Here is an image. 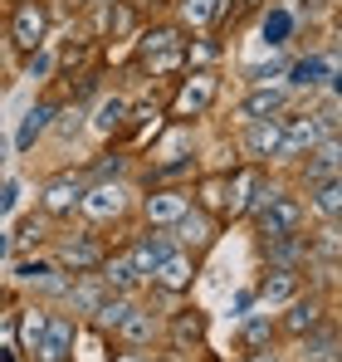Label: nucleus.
Segmentation results:
<instances>
[{
    "label": "nucleus",
    "mask_w": 342,
    "mask_h": 362,
    "mask_svg": "<svg viewBox=\"0 0 342 362\" xmlns=\"http://www.w3.org/2000/svg\"><path fill=\"white\" fill-rule=\"evenodd\" d=\"M186 206H191V191H181V186H152V196H142L147 226H162V230H171L186 216Z\"/></svg>",
    "instance_id": "4468645a"
},
{
    "label": "nucleus",
    "mask_w": 342,
    "mask_h": 362,
    "mask_svg": "<svg viewBox=\"0 0 342 362\" xmlns=\"http://www.w3.org/2000/svg\"><path fill=\"white\" fill-rule=\"evenodd\" d=\"M220 54V45H186V64H211Z\"/></svg>",
    "instance_id": "79ce46f5"
},
{
    "label": "nucleus",
    "mask_w": 342,
    "mask_h": 362,
    "mask_svg": "<svg viewBox=\"0 0 342 362\" xmlns=\"http://www.w3.org/2000/svg\"><path fill=\"white\" fill-rule=\"evenodd\" d=\"M5 152H10V137H5V132H0V162H5Z\"/></svg>",
    "instance_id": "09e8293b"
},
{
    "label": "nucleus",
    "mask_w": 342,
    "mask_h": 362,
    "mask_svg": "<svg viewBox=\"0 0 342 362\" xmlns=\"http://www.w3.org/2000/svg\"><path fill=\"white\" fill-rule=\"evenodd\" d=\"M279 137H284V127H279V118L244 122V132H240V152H244V162H249V167L279 162Z\"/></svg>",
    "instance_id": "f8f14e48"
},
{
    "label": "nucleus",
    "mask_w": 342,
    "mask_h": 362,
    "mask_svg": "<svg viewBox=\"0 0 342 362\" xmlns=\"http://www.w3.org/2000/svg\"><path fill=\"white\" fill-rule=\"evenodd\" d=\"M211 5L216 0H181V20L186 25H211Z\"/></svg>",
    "instance_id": "ea45409f"
},
{
    "label": "nucleus",
    "mask_w": 342,
    "mask_h": 362,
    "mask_svg": "<svg viewBox=\"0 0 342 362\" xmlns=\"http://www.w3.org/2000/svg\"><path fill=\"white\" fill-rule=\"evenodd\" d=\"M78 196H83V177H73V172H59L40 186V216L45 221H69V216H78Z\"/></svg>",
    "instance_id": "0eeeda50"
},
{
    "label": "nucleus",
    "mask_w": 342,
    "mask_h": 362,
    "mask_svg": "<svg viewBox=\"0 0 342 362\" xmlns=\"http://www.w3.org/2000/svg\"><path fill=\"white\" fill-rule=\"evenodd\" d=\"M10 255H15V250H10V235H5V230H0V264H5V259H10Z\"/></svg>",
    "instance_id": "49530a36"
},
{
    "label": "nucleus",
    "mask_w": 342,
    "mask_h": 362,
    "mask_svg": "<svg viewBox=\"0 0 342 362\" xmlns=\"http://www.w3.org/2000/svg\"><path fill=\"white\" fill-rule=\"evenodd\" d=\"M244 362H284V358H279L274 348H264V353H249V358H244Z\"/></svg>",
    "instance_id": "a18cd8bd"
},
{
    "label": "nucleus",
    "mask_w": 342,
    "mask_h": 362,
    "mask_svg": "<svg viewBox=\"0 0 342 362\" xmlns=\"http://www.w3.org/2000/svg\"><path fill=\"white\" fill-rule=\"evenodd\" d=\"M274 338H279V328H274V313H269V308H249V313L240 318V328H235V348H240L244 358L274 348Z\"/></svg>",
    "instance_id": "a211bd4d"
},
{
    "label": "nucleus",
    "mask_w": 342,
    "mask_h": 362,
    "mask_svg": "<svg viewBox=\"0 0 342 362\" xmlns=\"http://www.w3.org/2000/svg\"><path fill=\"white\" fill-rule=\"evenodd\" d=\"M147 284L152 289H162V294H186L191 284H196V255H186V250H171L167 259L147 274Z\"/></svg>",
    "instance_id": "dca6fc26"
},
{
    "label": "nucleus",
    "mask_w": 342,
    "mask_h": 362,
    "mask_svg": "<svg viewBox=\"0 0 342 362\" xmlns=\"http://www.w3.org/2000/svg\"><path fill=\"white\" fill-rule=\"evenodd\" d=\"M308 162H303V181L308 186H318V181H328V177H338V162H342V147H338V132H328L313 152H303Z\"/></svg>",
    "instance_id": "4be33fe9"
},
{
    "label": "nucleus",
    "mask_w": 342,
    "mask_h": 362,
    "mask_svg": "<svg viewBox=\"0 0 342 362\" xmlns=\"http://www.w3.org/2000/svg\"><path fill=\"white\" fill-rule=\"evenodd\" d=\"M78 216L93 221V226H108L127 216V186L117 181H83V196H78Z\"/></svg>",
    "instance_id": "7ed1b4c3"
},
{
    "label": "nucleus",
    "mask_w": 342,
    "mask_h": 362,
    "mask_svg": "<svg viewBox=\"0 0 342 362\" xmlns=\"http://www.w3.org/2000/svg\"><path fill=\"white\" fill-rule=\"evenodd\" d=\"M284 108H288V88H284V83H254V88L240 98V118H244V122L284 118Z\"/></svg>",
    "instance_id": "6ab92c4d"
},
{
    "label": "nucleus",
    "mask_w": 342,
    "mask_h": 362,
    "mask_svg": "<svg viewBox=\"0 0 342 362\" xmlns=\"http://www.w3.org/2000/svg\"><path fill=\"white\" fill-rule=\"evenodd\" d=\"M132 308H137V294H103L98 308L88 313V323H93L98 333H117V323H122Z\"/></svg>",
    "instance_id": "a878e982"
},
{
    "label": "nucleus",
    "mask_w": 342,
    "mask_h": 362,
    "mask_svg": "<svg viewBox=\"0 0 342 362\" xmlns=\"http://www.w3.org/2000/svg\"><path fill=\"white\" fill-rule=\"evenodd\" d=\"M122 172H127V157H117V152H108V157H103V162H98V167H93L88 177H93V181H117Z\"/></svg>",
    "instance_id": "58836bf2"
},
{
    "label": "nucleus",
    "mask_w": 342,
    "mask_h": 362,
    "mask_svg": "<svg viewBox=\"0 0 342 362\" xmlns=\"http://www.w3.org/2000/svg\"><path fill=\"white\" fill-rule=\"evenodd\" d=\"M157 333H162V323H157V318H152V308H142V303L117 323L122 348H137V353H142V348H152V338H157Z\"/></svg>",
    "instance_id": "5701e85b"
},
{
    "label": "nucleus",
    "mask_w": 342,
    "mask_h": 362,
    "mask_svg": "<svg viewBox=\"0 0 342 362\" xmlns=\"http://www.w3.org/2000/svg\"><path fill=\"white\" fill-rule=\"evenodd\" d=\"M171 240H176V250H186V255L211 250V245H216V216H206V211L186 206V216L171 226Z\"/></svg>",
    "instance_id": "2eb2a0df"
},
{
    "label": "nucleus",
    "mask_w": 342,
    "mask_h": 362,
    "mask_svg": "<svg viewBox=\"0 0 342 362\" xmlns=\"http://www.w3.org/2000/svg\"><path fill=\"white\" fill-rule=\"evenodd\" d=\"M293 25H298V15H293L288 5L264 10V20H259V40H264V49H284L288 35H293Z\"/></svg>",
    "instance_id": "bb28decb"
},
{
    "label": "nucleus",
    "mask_w": 342,
    "mask_h": 362,
    "mask_svg": "<svg viewBox=\"0 0 342 362\" xmlns=\"http://www.w3.org/2000/svg\"><path fill=\"white\" fill-rule=\"evenodd\" d=\"M191 157V127L181 122V127H171L167 137L152 147V167H171V162H186Z\"/></svg>",
    "instance_id": "7c9ffc66"
},
{
    "label": "nucleus",
    "mask_w": 342,
    "mask_h": 362,
    "mask_svg": "<svg viewBox=\"0 0 342 362\" xmlns=\"http://www.w3.org/2000/svg\"><path fill=\"white\" fill-rule=\"evenodd\" d=\"M45 40H49V10H45V0H20L15 15H10V45L20 54H35Z\"/></svg>",
    "instance_id": "39448f33"
},
{
    "label": "nucleus",
    "mask_w": 342,
    "mask_h": 362,
    "mask_svg": "<svg viewBox=\"0 0 342 362\" xmlns=\"http://www.w3.org/2000/svg\"><path fill=\"white\" fill-rule=\"evenodd\" d=\"M83 59H88V45H69V49L59 54V64H64V69H69V64H83Z\"/></svg>",
    "instance_id": "37998d69"
},
{
    "label": "nucleus",
    "mask_w": 342,
    "mask_h": 362,
    "mask_svg": "<svg viewBox=\"0 0 342 362\" xmlns=\"http://www.w3.org/2000/svg\"><path fill=\"white\" fill-rule=\"evenodd\" d=\"M15 206H20V181L0 177V216H10Z\"/></svg>",
    "instance_id": "a19ab883"
},
{
    "label": "nucleus",
    "mask_w": 342,
    "mask_h": 362,
    "mask_svg": "<svg viewBox=\"0 0 342 362\" xmlns=\"http://www.w3.org/2000/svg\"><path fill=\"white\" fill-rule=\"evenodd\" d=\"M171 250H176V240H171V230H162V226H147L142 235H132V245H127V259L142 269V274H152L162 259H167Z\"/></svg>",
    "instance_id": "412c9836"
},
{
    "label": "nucleus",
    "mask_w": 342,
    "mask_h": 362,
    "mask_svg": "<svg viewBox=\"0 0 342 362\" xmlns=\"http://www.w3.org/2000/svg\"><path fill=\"white\" fill-rule=\"evenodd\" d=\"M167 343H171L176 358L201 353V348H206V313H201V308H176L167 318Z\"/></svg>",
    "instance_id": "ddd939ff"
},
{
    "label": "nucleus",
    "mask_w": 342,
    "mask_h": 362,
    "mask_svg": "<svg viewBox=\"0 0 342 362\" xmlns=\"http://www.w3.org/2000/svg\"><path fill=\"white\" fill-rule=\"evenodd\" d=\"M0 308H5V289H0Z\"/></svg>",
    "instance_id": "8fccbe9b"
},
{
    "label": "nucleus",
    "mask_w": 342,
    "mask_h": 362,
    "mask_svg": "<svg viewBox=\"0 0 342 362\" xmlns=\"http://www.w3.org/2000/svg\"><path fill=\"white\" fill-rule=\"evenodd\" d=\"M323 323H328V303L313 299V294H308V299H303V294H298V299H288V303H284V313L274 318V328H279L284 338H293V343L313 338Z\"/></svg>",
    "instance_id": "423d86ee"
},
{
    "label": "nucleus",
    "mask_w": 342,
    "mask_h": 362,
    "mask_svg": "<svg viewBox=\"0 0 342 362\" xmlns=\"http://www.w3.org/2000/svg\"><path fill=\"white\" fill-rule=\"evenodd\" d=\"M249 221H254V235H259V240L298 235V230H303V201H298L288 186H279V196H274V201H264Z\"/></svg>",
    "instance_id": "f03ea898"
},
{
    "label": "nucleus",
    "mask_w": 342,
    "mask_h": 362,
    "mask_svg": "<svg viewBox=\"0 0 342 362\" xmlns=\"http://www.w3.org/2000/svg\"><path fill=\"white\" fill-rule=\"evenodd\" d=\"M152 78H162V74H176V69H186V49H167V54H157V59L142 64Z\"/></svg>",
    "instance_id": "4c0bfd02"
},
{
    "label": "nucleus",
    "mask_w": 342,
    "mask_h": 362,
    "mask_svg": "<svg viewBox=\"0 0 342 362\" xmlns=\"http://www.w3.org/2000/svg\"><path fill=\"white\" fill-rule=\"evenodd\" d=\"M259 181H264L259 167H230L225 172V216L230 221L249 216V206H254V196H259Z\"/></svg>",
    "instance_id": "f3484780"
},
{
    "label": "nucleus",
    "mask_w": 342,
    "mask_h": 362,
    "mask_svg": "<svg viewBox=\"0 0 342 362\" xmlns=\"http://www.w3.org/2000/svg\"><path fill=\"white\" fill-rule=\"evenodd\" d=\"M284 88H338V54L333 49H323V54H298V59H288L284 69Z\"/></svg>",
    "instance_id": "20e7f679"
},
{
    "label": "nucleus",
    "mask_w": 342,
    "mask_h": 362,
    "mask_svg": "<svg viewBox=\"0 0 342 362\" xmlns=\"http://www.w3.org/2000/svg\"><path fill=\"white\" fill-rule=\"evenodd\" d=\"M284 69H288V54H284V49H274L269 64H249L244 78H249V88H254V83H284Z\"/></svg>",
    "instance_id": "72a5a7b5"
},
{
    "label": "nucleus",
    "mask_w": 342,
    "mask_h": 362,
    "mask_svg": "<svg viewBox=\"0 0 342 362\" xmlns=\"http://www.w3.org/2000/svg\"><path fill=\"white\" fill-rule=\"evenodd\" d=\"M157 122H162V108H157V103H137V108L127 103V122H122V132H127V137H147V127L157 132Z\"/></svg>",
    "instance_id": "473e14b6"
},
{
    "label": "nucleus",
    "mask_w": 342,
    "mask_h": 362,
    "mask_svg": "<svg viewBox=\"0 0 342 362\" xmlns=\"http://www.w3.org/2000/svg\"><path fill=\"white\" fill-rule=\"evenodd\" d=\"M249 294H254V308H269V313H274V308H284L288 299H298V294H303V269L269 264V269H264V279H259Z\"/></svg>",
    "instance_id": "1a4fd4ad"
},
{
    "label": "nucleus",
    "mask_w": 342,
    "mask_h": 362,
    "mask_svg": "<svg viewBox=\"0 0 342 362\" xmlns=\"http://www.w3.org/2000/svg\"><path fill=\"white\" fill-rule=\"evenodd\" d=\"M216 98H220V74H216V69H191V74L181 78L176 98H171V113L181 122H191V118H201V113H211Z\"/></svg>",
    "instance_id": "f257e3e1"
},
{
    "label": "nucleus",
    "mask_w": 342,
    "mask_h": 362,
    "mask_svg": "<svg viewBox=\"0 0 342 362\" xmlns=\"http://www.w3.org/2000/svg\"><path fill=\"white\" fill-rule=\"evenodd\" d=\"M108 362H147V353H137V348H122V353H113Z\"/></svg>",
    "instance_id": "c03bdc74"
},
{
    "label": "nucleus",
    "mask_w": 342,
    "mask_h": 362,
    "mask_svg": "<svg viewBox=\"0 0 342 362\" xmlns=\"http://www.w3.org/2000/svg\"><path fill=\"white\" fill-rule=\"evenodd\" d=\"M279 127H284V137H279V162H298L303 152H313L328 132H323V122L313 118V113H293V118H279Z\"/></svg>",
    "instance_id": "9d476101"
},
{
    "label": "nucleus",
    "mask_w": 342,
    "mask_h": 362,
    "mask_svg": "<svg viewBox=\"0 0 342 362\" xmlns=\"http://www.w3.org/2000/svg\"><path fill=\"white\" fill-rule=\"evenodd\" d=\"M88 127L98 132V137H117L122 132V122H127V98L122 93H103L98 103H93V113H83Z\"/></svg>",
    "instance_id": "b1692460"
},
{
    "label": "nucleus",
    "mask_w": 342,
    "mask_h": 362,
    "mask_svg": "<svg viewBox=\"0 0 342 362\" xmlns=\"http://www.w3.org/2000/svg\"><path fill=\"white\" fill-rule=\"evenodd\" d=\"M167 49H186V40H181L176 25H157V30H147V35L137 40V64L157 59V54H167Z\"/></svg>",
    "instance_id": "c756f323"
},
{
    "label": "nucleus",
    "mask_w": 342,
    "mask_h": 362,
    "mask_svg": "<svg viewBox=\"0 0 342 362\" xmlns=\"http://www.w3.org/2000/svg\"><path fill=\"white\" fill-rule=\"evenodd\" d=\"M191 206H196V211H206V216H225V172H211V177L196 181Z\"/></svg>",
    "instance_id": "cd10ccee"
},
{
    "label": "nucleus",
    "mask_w": 342,
    "mask_h": 362,
    "mask_svg": "<svg viewBox=\"0 0 342 362\" xmlns=\"http://www.w3.org/2000/svg\"><path fill=\"white\" fill-rule=\"evenodd\" d=\"M15 328H20V353L30 358L35 348H40V338H45V328H49V313L35 303V308H15Z\"/></svg>",
    "instance_id": "c85d7f7f"
},
{
    "label": "nucleus",
    "mask_w": 342,
    "mask_h": 362,
    "mask_svg": "<svg viewBox=\"0 0 342 362\" xmlns=\"http://www.w3.org/2000/svg\"><path fill=\"white\" fill-rule=\"evenodd\" d=\"M73 348H78V318L49 313V328H45V338H40V348L30 358L35 362H73Z\"/></svg>",
    "instance_id": "9b49d317"
},
{
    "label": "nucleus",
    "mask_w": 342,
    "mask_h": 362,
    "mask_svg": "<svg viewBox=\"0 0 342 362\" xmlns=\"http://www.w3.org/2000/svg\"><path fill=\"white\" fill-rule=\"evenodd\" d=\"M240 10H264V0H235Z\"/></svg>",
    "instance_id": "de8ad7c7"
},
{
    "label": "nucleus",
    "mask_w": 342,
    "mask_h": 362,
    "mask_svg": "<svg viewBox=\"0 0 342 362\" xmlns=\"http://www.w3.org/2000/svg\"><path fill=\"white\" fill-rule=\"evenodd\" d=\"M49 122H54V103H49V98L30 103V108H25V118H20V132H15V152H30V147L49 132Z\"/></svg>",
    "instance_id": "393cba45"
},
{
    "label": "nucleus",
    "mask_w": 342,
    "mask_h": 362,
    "mask_svg": "<svg viewBox=\"0 0 342 362\" xmlns=\"http://www.w3.org/2000/svg\"><path fill=\"white\" fill-rule=\"evenodd\" d=\"M98 274V284L108 289V294H137L142 284H147V274L127 259V250H117V255H103V264L93 269Z\"/></svg>",
    "instance_id": "aec40b11"
},
{
    "label": "nucleus",
    "mask_w": 342,
    "mask_h": 362,
    "mask_svg": "<svg viewBox=\"0 0 342 362\" xmlns=\"http://www.w3.org/2000/svg\"><path fill=\"white\" fill-rule=\"evenodd\" d=\"M49 132H59V137H78V132H83V103H64V108H54Z\"/></svg>",
    "instance_id": "c9c22d12"
},
{
    "label": "nucleus",
    "mask_w": 342,
    "mask_h": 362,
    "mask_svg": "<svg viewBox=\"0 0 342 362\" xmlns=\"http://www.w3.org/2000/svg\"><path fill=\"white\" fill-rule=\"evenodd\" d=\"M308 206H313L323 221H338L342 216V181L328 177V181H318V186H308Z\"/></svg>",
    "instance_id": "2f4dec72"
},
{
    "label": "nucleus",
    "mask_w": 342,
    "mask_h": 362,
    "mask_svg": "<svg viewBox=\"0 0 342 362\" xmlns=\"http://www.w3.org/2000/svg\"><path fill=\"white\" fill-rule=\"evenodd\" d=\"M103 255H108V245L98 240V235H64L54 245V264L64 274H93L103 264Z\"/></svg>",
    "instance_id": "6e6552de"
},
{
    "label": "nucleus",
    "mask_w": 342,
    "mask_h": 362,
    "mask_svg": "<svg viewBox=\"0 0 342 362\" xmlns=\"http://www.w3.org/2000/svg\"><path fill=\"white\" fill-rule=\"evenodd\" d=\"M0 362H20V328H15V308H0Z\"/></svg>",
    "instance_id": "f704fd0d"
},
{
    "label": "nucleus",
    "mask_w": 342,
    "mask_h": 362,
    "mask_svg": "<svg viewBox=\"0 0 342 362\" xmlns=\"http://www.w3.org/2000/svg\"><path fill=\"white\" fill-rule=\"evenodd\" d=\"M45 240V216H25L20 221V230L10 235V250H30V245Z\"/></svg>",
    "instance_id": "e433bc0d"
}]
</instances>
